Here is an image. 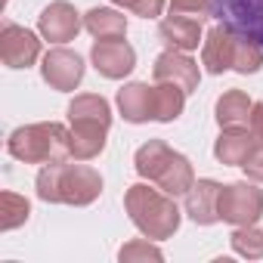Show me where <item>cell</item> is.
I'll list each match as a JSON object with an SVG mask.
<instances>
[{
    "label": "cell",
    "instance_id": "obj_1",
    "mask_svg": "<svg viewBox=\"0 0 263 263\" xmlns=\"http://www.w3.org/2000/svg\"><path fill=\"white\" fill-rule=\"evenodd\" d=\"M102 192V177L99 171L87 167V164H44V171L37 174V198L50 201V204H93Z\"/></svg>",
    "mask_w": 263,
    "mask_h": 263
},
{
    "label": "cell",
    "instance_id": "obj_2",
    "mask_svg": "<svg viewBox=\"0 0 263 263\" xmlns=\"http://www.w3.org/2000/svg\"><path fill=\"white\" fill-rule=\"evenodd\" d=\"M124 208H127L130 220H134V226L152 241H164L180 229V208H177L174 195H167L161 189H149L146 183H137L127 189Z\"/></svg>",
    "mask_w": 263,
    "mask_h": 263
},
{
    "label": "cell",
    "instance_id": "obj_3",
    "mask_svg": "<svg viewBox=\"0 0 263 263\" xmlns=\"http://www.w3.org/2000/svg\"><path fill=\"white\" fill-rule=\"evenodd\" d=\"M68 140H71V130L56 124V121L25 124V127H16L10 134L7 152L25 164H56V161L71 158Z\"/></svg>",
    "mask_w": 263,
    "mask_h": 263
},
{
    "label": "cell",
    "instance_id": "obj_4",
    "mask_svg": "<svg viewBox=\"0 0 263 263\" xmlns=\"http://www.w3.org/2000/svg\"><path fill=\"white\" fill-rule=\"evenodd\" d=\"M263 217V189L254 183H229L220 189V220L232 226H254Z\"/></svg>",
    "mask_w": 263,
    "mask_h": 263
},
{
    "label": "cell",
    "instance_id": "obj_5",
    "mask_svg": "<svg viewBox=\"0 0 263 263\" xmlns=\"http://www.w3.org/2000/svg\"><path fill=\"white\" fill-rule=\"evenodd\" d=\"M214 16L235 34L263 47V0H214Z\"/></svg>",
    "mask_w": 263,
    "mask_h": 263
},
{
    "label": "cell",
    "instance_id": "obj_6",
    "mask_svg": "<svg viewBox=\"0 0 263 263\" xmlns=\"http://www.w3.org/2000/svg\"><path fill=\"white\" fill-rule=\"evenodd\" d=\"M90 59H93V68L108 78V81H118V78H127L137 65V50L130 47L124 37H111V41H96L93 50H90Z\"/></svg>",
    "mask_w": 263,
    "mask_h": 263
},
{
    "label": "cell",
    "instance_id": "obj_7",
    "mask_svg": "<svg viewBox=\"0 0 263 263\" xmlns=\"http://www.w3.org/2000/svg\"><path fill=\"white\" fill-rule=\"evenodd\" d=\"M0 59L7 68H28L41 59V41L34 31L7 22L0 31Z\"/></svg>",
    "mask_w": 263,
    "mask_h": 263
},
{
    "label": "cell",
    "instance_id": "obj_8",
    "mask_svg": "<svg viewBox=\"0 0 263 263\" xmlns=\"http://www.w3.org/2000/svg\"><path fill=\"white\" fill-rule=\"evenodd\" d=\"M41 74L44 81L59 90V93H71L81 81H84V59L65 47H56L44 56V65H41Z\"/></svg>",
    "mask_w": 263,
    "mask_h": 263
},
{
    "label": "cell",
    "instance_id": "obj_9",
    "mask_svg": "<svg viewBox=\"0 0 263 263\" xmlns=\"http://www.w3.org/2000/svg\"><path fill=\"white\" fill-rule=\"evenodd\" d=\"M81 28H84L81 13H78L71 4H65V0H56V4H50V7L37 16V31H41V37L50 41V44H68V41L78 37Z\"/></svg>",
    "mask_w": 263,
    "mask_h": 263
},
{
    "label": "cell",
    "instance_id": "obj_10",
    "mask_svg": "<svg viewBox=\"0 0 263 263\" xmlns=\"http://www.w3.org/2000/svg\"><path fill=\"white\" fill-rule=\"evenodd\" d=\"M155 81H167V84H177L183 87L186 93L198 90V81H201V71H198V62H192L186 53L180 50H167L155 59V68H152Z\"/></svg>",
    "mask_w": 263,
    "mask_h": 263
},
{
    "label": "cell",
    "instance_id": "obj_11",
    "mask_svg": "<svg viewBox=\"0 0 263 263\" xmlns=\"http://www.w3.org/2000/svg\"><path fill=\"white\" fill-rule=\"evenodd\" d=\"M232 59H235V31L220 22L208 31L201 44V62L211 74H223L232 71Z\"/></svg>",
    "mask_w": 263,
    "mask_h": 263
},
{
    "label": "cell",
    "instance_id": "obj_12",
    "mask_svg": "<svg viewBox=\"0 0 263 263\" xmlns=\"http://www.w3.org/2000/svg\"><path fill=\"white\" fill-rule=\"evenodd\" d=\"M220 183L217 180H198L186 192V214L198 226H214L220 223Z\"/></svg>",
    "mask_w": 263,
    "mask_h": 263
},
{
    "label": "cell",
    "instance_id": "obj_13",
    "mask_svg": "<svg viewBox=\"0 0 263 263\" xmlns=\"http://www.w3.org/2000/svg\"><path fill=\"white\" fill-rule=\"evenodd\" d=\"M254 146H257V137H254L251 127H241V124L223 127V134L214 143V158L226 167H241Z\"/></svg>",
    "mask_w": 263,
    "mask_h": 263
},
{
    "label": "cell",
    "instance_id": "obj_14",
    "mask_svg": "<svg viewBox=\"0 0 263 263\" xmlns=\"http://www.w3.org/2000/svg\"><path fill=\"white\" fill-rule=\"evenodd\" d=\"M118 108H121L124 121H130V124L155 121V87H149L143 81L124 84L118 90Z\"/></svg>",
    "mask_w": 263,
    "mask_h": 263
},
{
    "label": "cell",
    "instance_id": "obj_15",
    "mask_svg": "<svg viewBox=\"0 0 263 263\" xmlns=\"http://www.w3.org/2000/svg\"><path fill=\"white\" fill-rule=\"evenodd\" d=\"M158 34L167 44V50H180V53H192V50H198V44H204L201 41V19H192V16L171 13L158 25Z\"/></svg>",
    "mask_w": 263,
    "mask_h": 263
},
{
    "label": "cell",
    "instance_id": "obj_16",
    "mask_svg": "<svg viewBox=\"0 0 263 263\" xmlns=\"http://www.w3.org/2000/svg\"><path fill=\"white\" fill-rule=\"evenodd\" d=\"M105 134H108L105 124L74 121V124H71V140H68L71 158H74V161H90V158L102 155V149H105Z\"/></svg>",
    "mask_w": 263,
    "mask_h": 263
},
{
    "label": "cell",
    "instance_id": "obj_17",
    "mask_svg": "<svg viewBox=\"0 0 263 263\" xmlns=\"http://www.w3.org/2000/svg\"><path fill=\"white\" fill-rule=\"evenodd\" d=\"M158 189L161 192H167V195H174V198H180V195H186L192 186H195V171H192V164H189V158L186 155H180V152H174V158L164 164V171L158 174Z\"/></svg>",
    "mask_w": 263,
    "mask_h": 263
},
{
    "label": "cell",
    "instance_id": "obj_18",
    "mask_svg": "<svg viewBox=\"0 0 263 263\" xmlns=\"http://www.w3.org/2000/svg\"><path fill=\"white\" fill-rule=\"evenodd\" d=\"M84 28L96 37V41H111V37H124L127 34V16L108 7H93L84 16Z\"/></svg>",
    "mask_w": 263,
    "mask_h": 263
},
{
    "label": "cell",
    "instance_id": "obj_19",
    "mask_svg": "<svg viewBox=\"0 0 263 263\" xmlns=\"http://www.w3.org/2000/svg\"><path fill=\"white\" fill-rule=\"evenodd\" d=\"M251 108H254V102H251V96H248L245 90H226V93L217 99V105H214V111H217V124H220V127L248 124Z\"/></svg>",
    "mask_w": 263,
    "mask_h": 263
},
{
    "label": "cell",
    "instance_id": "obj_20",
    "mask_svg": "<svg viewBox=\"0 0 263 263\" xmlns=\"http://www.w3.org/2000/svg\"><path fill=\"white\" fill-rule=\"evenodd\" d=\"M171 158H174V149H171L164 140H149L146 146L137 149L134 164H137V174H140V177H146V180H158V174L164 171V164H167Z\"/></svg>",
    "mask_w": 263,
    "mask_h": 263
},
{
    "label": "cell",
    "instance_id": "obj_21",
    "mask_svg": "<svg viewBox=\"0 0 263 263\" xmlns=\"http://www.w3.org/2000/svg\"><path fill=\"white\" fill-rule=\"evenodd\" d=\"M68 121H71V124H74V121H93V124L111 127V105H108L102 96H96V93H81V96H74L71 105H68Z\"/></svg>",
    "mask_w": 263,
    "mask_h": 263
},
{
    "label": "cell",
    "instance_id": "obj_22",
    "mask_svg": "<svg viewBox=\"0 0 263 263\" xmlns=\"http://www.w3.org/2000/svg\"><path fill=\"white\" fill-rule=\"evenodd\" d=\"M183 108H186V90L177 84L158 81L155 84V121L171 124L183 115Z\"/></svg>",
    "mask_w": 263,
    "mask_h": 263
},
{
    "label": "cell",
    "instance_id": "obj_23",
    "mask_svg": "<svg viewBox=\"0 0 263 263\" xmlns=\"http://www.w3.org/2000/svg\"><path fill=\"white\" fill-rule=\"evenodd\" d=\"M28 214H31L28 198H22L16 192H4V195H0V229H4V232L22 226L28 220Z\"/></svg>",
    "mask_w": 263,
    "mask_h": 263
},
{
    "label": "cell",
    "instance_id": "obj_24",
    "mask_svg": "<svg viewBox=\"0 0 263 263\" xmlns=\"http://www.w3.org/2000/svg\"><path fill=\"white\" fill-rule=\"evenodd\" d=\"M263 68V47L235 34V59H232V71L238 74H254Z\"/></svg>",
    "mask_w": 263,
    "mask_h": 263
},
{
    "label": "cell",
    "instance_id": "obj_25",
    "mask_svg": "<svg viewBox=\"0 0 263 263\" xmlns=\"http://www.w3.org/2000/svg\"><path fill=\"white\" fill-rule=\"evenodd\" d=\"M229 245L238 257L248 260H260L263 257V229L257 226H235V232L229 235Z\"/></svg>",
    "mask_w": 263,
    "mask_h": 263
},
{
    "label": "cell",
    "instance_id": "obj_26",
    "mask_svg": "<svg viewBox=\"0 0 263 263\" xmlns=\"http://www.w3.org/2000/svg\"><path fill=\"white\" fill-rule=\"evenodd\" d=\"M121 263H146V260H164L161 248L152 245V238H134V241H127L121 251H118Z\"/></svg>",
    "mask_w": 263,
    "mask_h": 263
},
{
    "label": "cell",
    "instance_id": "obj_27",
    "mask_svg": "<svg viewBox=\"0 0 263 263\" xmlns=\"http://www.w3.org/2000/svg\"><path fill=\"white\" fill-rule=\"evenodd\" d=\"M171 13L192 16V19H208V16H214V0H171Z\"/></svg>",
    "mask_w": 263,
    "mask_h": 263
},
{
    "label": "cell",
    "instance_id": "obj_28",
    "mask_svg": "<svg viewBox=\"0 0 263 263\" xmlns=\"http://www.w3.org/2000/svg\"><path fill=\"white\" fill-rule=\"evenodd\" d=\"M241 171H245V177H248V180L263 183V143H257V146L251 149V155L245 158Z\"/></svg>",
    "mask_w": 263,
    "mask_h": 263
},
{
    "label": "cell",
    "instance_id": "obj_29",
    "mask_svg": "<svg viewBox=\"0 0 263 263\" xmlns=\"http://www.w3.org/2000/svg\"><path fill=\"white\" fill-rule=\"evenodd\" d=\"M164 4H167V0H137L130 13H137V16H143V19H155V16H161Z\"/></svg>",
    "mask_w": 263,
    "mask_h": 263
},
{
    "label": "cell",
    "instance_id": "obj_30",
    "mask_svg": "<svg viewBox=\"0 0 263 263\" xmlns=\"http://www.w3.org/2000/svg\"><path fill=\"white\" fill-rule=\"evenodd\" d=\"M248 127L254 130L257 143H263V102H254V108H251V118H248Z\"/></svg>",
    "mask_w": 263,
    "mask_h": 263
},
{
    "label": "cell",
    "instance_id": "obj_31",
    "mask_svg": "<svg viewBox=\"0 0 263 263\" xmlns=\"http://www.w3.org/2000/svg\"><path fill=\"white\" fill-rule=\"evenodd\" d=\"M111 4H115V7H124V10H134L137 0H111Z\"/></svg>",
    "mask_w": 263,
    "mask_h": 263
}]
</instances>
